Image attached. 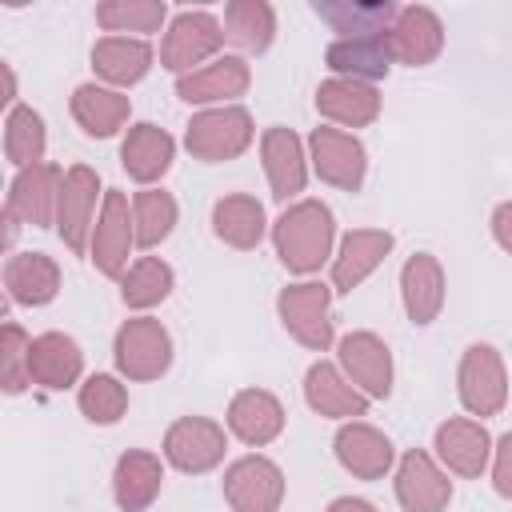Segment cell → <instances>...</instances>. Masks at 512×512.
Returning a JSON list of instances; mask_svg holds the SVG:
<instances>
[{
	"label": "cell",
	"mask_w": 512,
	"mask_h": 512,
	"mask_svg": "<svg viewBox=\"0 0 512 512\" xmlns=\"http://www.w3.org/2000/svg\"><path fill=\"white\" fill-rule=\"evenodd\" d=\"M324 64L344 76V80H380L388 76V68L396 64L392 60V48H388V32L384 36H348V40H332L324 48Z\"/></svg>",
	"instance_id": "obj_26"
},
{
	"label": "cell",
	"mask_w": 512,
	"mask_h": 512,
	"mask_svg": "<svg viewBox=\"0 0 512 512\" xmlns=\"http://www.w3.org/2000/svg\"><path fill=\"white\" fill-rule=\"evenodd\" d=\"M304 400L316 416H328V420L368 416V396L340 372V364H328V360H316L304 372Z\"/></svg>",
	"instance_id": "obj_17"
},
{
	"label": "cell",
	"mask_w": 512,
	"mask_h": 512,
	"mask_svg": "<svg viewBox=\"0 0 512 512\" xmlns=\"http://www.w3.org/2000/svg\"><path fill=\"white\" fill-rule=\"evenodd\" d=\"M400 300L412 324H432L444 308V268L432 252H416L400 268Z\"/></svg>",
	"instance_id": "obj_24"
},
{
	"label": "cell",
	"mask_w": 512,
	"mask_h": 512,
	"mask_svg": "<svg viewBox=\"0 0 512 512\" xmlns=\"http://www.w3.org/2000/svg\"><path fill=\"white\" fill-rule=\"evenodd\" d=\"M172 156H176V140L148 120L132 124L120 144V164L136 184H156L172 168Z\"/></svg>",
	"instance_id": "obj_27"
},
{
	"label": "cell",
	"mask_w": 512,
	"mask_h": 512,
	"mask_svg": "<svg viewBox=\"0 0 512 512\" xmlns=\"http://www.w3.org/2000/svg\"><path fill=\"white\" fill-rule=\"evenodd\" d=\"M332 448H336L340 468L352 472L356 480H380V476H388V468H392V460H396L392 440H388L380 428L364 424V420L340 424Z\"/></svg>",
	"instance_id": "obj_18"
},
{
	"label": "cell",
	"mask_w": 512,
	"mask_h": 512,
	"mask_svg": "<svg viewBox=\"0 0 512 512\" xmlns=\"http://www.w3.org/2000/svg\"><path fill=\"white\" fill-rule=\"evenodd\" d=\"M92 68H96V76L104 84L132 88L152 68V44L140 40V36H104L92 48Z\"/></svg>",
	"instance_id": "obj_30"
},
{
	"label": "cell",
	"mask_w": 512,
	"mask_h": 512,
	"mask_svg": "<svg viewBox=\"0 0 512 512\" xmlns=\"http://www.w3.org/2000/svg\"><path fill=\"white\" fill-rule=\"evenodd\" d=\"M136 244V220H132V204L120 188L104 192L96 228H92V244H88V260L96 264V272H104L108 280H124L128 272V252Z\"/></svg>",
	"instance_id": "obj_6"
},
{
	"label": "cell",
	"mask_w": 512,
	"mask_h": 512,
	"mask_svg": "<svg viewBox=\"0 0 512 512\" xmlns=\"http://www.w3.org/2000/svg\"><path fill=\"white\" fill-rule=\"evenodd\" d=\"M492 444L496 440L488 436V428L480 420H468V416L444 420L436 428V440H432L436 460L456 476H480L492 460Z\"/></svg>",
	"instance_id": "obj_15"
},
{
	"label": "cell",
	"mask_w": 512,
	"mask_h": 512,
	"mask_svg": "<svg viewBox=\"0 0 512 512\" xmlns=\"http://www.w3.org/2000/svg\"><path fill=\"white\" fill-rule=\"evenodd\" d=\"M328 512H376V508L368 500H360V496H336L328 504Z\"/></svg>",
	"instance_id": "obj_43"
},
{
	"label": "cell",
	"mask_w": 512,
	"mask_h": 512,
	"mask_svg": "<svg viewBox=\"0 0 512 512\" xmlns=\"http://www.w3.org/2000/svg\"><path fill=\"white\" fill-rule=\"evenodd\" d=\"M316 112L340 128H364L380 116V92H376V84L332 76L316 88Z\"/></svg>",
	"instance_id": "obj_23"
},
{
	"label": "cell",
	"mask_w": 512,
	"mask_h": 512,
	"mask_svg": "<svg viewBox=\"0 0 512 512\" xmlns=\"http://www.w3.org/2000/svg\"><path fill=\"white\" fill-rule=\"evenodd\" d=\"M128 112H132V104H128V96L116 92V88L80 84V88L72 92V116H76V124H80L88 136H100V140L116 136V132L128 124Z\"/></svg>",
	"instance_id": "obj_33"
},
{
	"label": "cell",
	"mask_w": 512,
	"mask_h": 512,
	"mask_svg": "<svg viewBox=\"0 0 512 512\" xmlns=\"http://www.w3.org/2000/svg\"><path fill=\"white\" fill-rule=\"evenodd\" d=\"M492 236H496V244L512 256V200L496 204V212H492Z\"/></svg>",
	"instance_id": "obj_42"
},
{
	"label": "cell",
	"mask_w": 512,
	"mask_h": 512,
	"mask_svg": "<svg viewBox=\"0 0 512 512\" xmlns=\"http://www.w3.org/2000/svg\"><path fill=\"white\" fill-rule=\"evenodd\" d=\"M224 500L232 512H280L284 472L268 456H240L224 472Z\"/></svg>",
	"instance_id": "obj_9"
},
{
	"label": "cell",
	"mask_w": 512,
	"mask_h": 512,
	"mask_svg": "<svg viewBox=\"0 0 512 512\" xmlns=\"http://www.w3.org/2000/svg\"><path fill=\"white\" fill-rule=\"evenodd\" d=\"M340 372L368 396V400H384L392 392V352L376 332H348L340 336Z\"/></svg>",
	"instance_id": "obj_14"
},
{
	"label": "cell",
	"mask_w": 512,
	"mask_h": 512,
	"mask_svg": "<svg viewBox=\"0 0 512 512\" xmlns=\"http://www.w3.org/2000/svg\"><path fill=\"white\" fill-rule=\"evenodd\" d=\"M76 400H80V412H84L92 424H104V428L116 424V420L128 412V388H124L116 376H108V372L88 376V380L80 384Z\"/></svg>",
	"instance_id": "obj_39"
},
{
	"label": "cell",
	"mask_w": 512,
	"mask_h": 512,
	"mask_svg": "<svg viewBox=\"0 0 512 512\" xmlns=\"http://www.w3.org/2000/svg\"><path fill=\"white\" fill-rule=\"evenodd\" d=\"M160 484H164V464H160V456H152V452H144V448H128V452L116 460L112 496H116L120 512H144V508L160 496Z\"/></svg>",
	"instance_id": "obj_28"
},
{
	"label": "cell",
	"mask_w": 512,
	"mask_h": 512,
	"mask_svg": "<svg viewBox=\"0 0 512 512\" xmlns=\"http://www.w3.org/2000/svg\"><path fill=\"white\" fill-rule=\"evenodd\" d=\"M248 84H252V72L244 64V56H216L204 68L180 76L176 80V96L184 104H220L224 108L228 100L244 96Z\"/></svg>",
	"instance_id": "obj_20"
},
{
	"label": "cell",
	"mask_w": 512,
	"mask_h": 512,
	"mask_svg": "<svg viewBox=\"0 0 512 512\" xmlns=\"http://www.w3.org/2000/svg\"><path fill=\"white\" fill-rule=\"evenodd\" d=\"M172 284H176V276H172V268L160 256H140L124 272V280H120V300L128 308H140L144 312V308H156L160 300H168Z\"/></svg>",
	"instance_id": "obj_37"
},
{
	"label": "cell",
	"mask_w": 512,
	"mask_h": 512,
	"mask_svg": "<svg viewBox=\"0 0 512 512\" xmlns=\"http://www.w3.org/2000/svg\"><path fill=\"white\" fill-rule=\"evenodd\" d=\"M396 500L404 512H444L452 500V480L436 464V456L412 448L396 464Z\"/></svg>",
	"instance_id": "obj_13"
},
{
	"label": "cell",
	"mask_w": 512,
	"mask_h": 512,
	"mask_svg": "<svg viewBox=\"0 0 512 512\" xmlns=\"http://www.w3.org/2000/svg\"><path fill=\"white\" fill-rule=\"evenodd\" d=\"M392 252V232L384 228H352L340 240V252L332 256V292H352L360 288Z\"/></svg>",
	"instance_id": "obj_21"
},
{
	"label": "cell",
	"mask_w": 512,
	"mask_h": 512,
	"mask_svg": "<svg viewBox=\"0 0 512 512\" xmlns=\"http://www.w3.org/2000/svg\"><path fill=\"white\" fill-rule=\"evenodd\" d=\"M332 240H336V220L324 200H296L272 224V248L280 264L296 276L320 272V264L332 256Z\"/></svg>",
	"instance_id": "obj_1"
},
{
	"label": "cell",
	"mask_w": 512,
	"mask_h": 512,
	"mask_svg": "<svg viewBox=\"0 0 512 512\" xmlns=\"http://www.w3.org/2000/svg\"><path fill=\"white\" fill-rule=\"evenodd\" d=\"M96 200H100V176L88 164L68 168L64 176V192H60V208H56V232L68 244V252H84L92 244V228H96Z\"/></svg>",
	"instance_id": "obj_12"
},
{
	"label": "cell",
	"mask_w": 512,
	"mask_h": 512,
	"mask_svg": "<svg viewBox=\"0 0 512 512\" xmlns=\"http://www.w3.org/2000/svg\"><path fill=\"white\" fill-rule=\"evenodd\" d=\"M228 428H232V436H240L244 444L264 448V444H272V440L284 432V408H280V400H276L272 392H264V388H244V392H236L232 404H228Z\"/></svg>",
	"instance_id": "obj_25"
},
{
	"label": "cell",
	"mask_w": 512,
	"mask_h": 512,
	"mask_svg": "<svg viewBox=\"0 0 512 512\" xmlns=\"http://www.w3.org/2000/svg\"><path fill=\"white\" fill-rule=\"evenodd\" d=\"M224 24L204 12V8H184L176 12V20L168 24L164 32V44H160V68L176 72V76H188L196 68H204V60H216L220 44H224Z\"/></svg>",
	"instance_id": "obj_3"
},
{
	"label": "cell",
	"mask_w": 512,
	"mask_h": 512,
	"mask_svg": "<svg viewBox=\"0 0 512 512\" xmlns=\"http://www.w3.org/2000/svg\"><path fill=\"white\" fill-rule=\"evenodd\" d=\"M112 360L128 380H160L172 364V336L152 316H132L112 340Z\"/></svg>",
	"instance_id": "obj_4"
},
{
	"label": "cell",
	"mask_w": 512,
	"mask_h": 512,
	"mask_svg": "<svg viewBox=\"0 0 512 512\" xmlns=\"http://www.w3.org/2000/svg\"><path fill=\"white\" fill-rule=\"evenodd\" d=\"M492 488L504 500H512V432H504L492 444Z\"/></svg>",
	"instance_id": "obj_41"
},
{
	"label": "cell",
	"mask_w": 512,
	"mask_h": 512,
	"mask_svg": "<svg viewBox=\"0 0 512 512\" xmlns=\"http://www.w3.org/2000/svg\"><path fill=\"white\" fill-rule=\"evenodd\" d=\"M388 48H392V60L396 64H408V68L432 64L440 56V48H444V24H440V16L428 4L400 8L396 24L388 32Z\"/></svg>",
	"instance_id": "obj_16"
},
{
	"label": "cell",
	"mask_w": 512,
	"mask_h": 512,
	"mask_svg": "<svg viewBox=\"0 0 512 512\" xmlns=\"http://www.w3.org/2000/svg\"><path fill=\"white\" fill-rule=\"evenodd\" d=\"M64 176L60 164H32V168H20L12 188H8V200H4V212H12L20 224H32V228H48L56 224V208H60V192H64Z\"/></svg>",
	"instance_id": "obj_11"
},
{
	"label": "cell",
	"mask_w": 512,
	"mask_h": 512,
	"mask_svg": "<svg viewBox=\"0 0 512 512\" xmlns=\"http://www.w3.org/2000/svg\"><path fill=\"white\" fill-rule=\"evenodd\" d=\"M4 288H8V300L12 304L40 308V304L56 300V292H60V268L44 252H16L4 264Z\"/></svg>",
	"instance_id": "obj_29"
},
{
	"label": "cell",
	"mask_w": 512,
	"mask_h": 512,
	"mask_svg": "<svg viewBox=\"0 0 512 512\" xmlns=\"http://www.w3.org/2000/svg\"><path fill=\"white\" fill-rule=\"evenodd\" d=\"M276 312L284 320V328L312 352H328L332 348V288L320 280H300L288 284L276 296Z\"/></svg>",
	"instance_id": "obj_5"
},
{
	"label": "cell",
	"mask_w": 512,
	"mask_h": 512,
	"mask_svg": "<svg viewBox=\"0 0 512 512\" xmlns=\"http://www.w3.org/2000/svg\"><path fill=\"white\" fill-rule=\"evenodd\" d=\"M84 372V352L64 332H40L32 340V380L40 388H72Z\"/></svg>",
	"instance_id": "obj_31"
},
{
	"label": "cell",
	"mask_w": 512,
	"mask_h": 512,
	"mask_svg": "<svg viewBox=\"0 0 512 512\" xmlns=\"http://www.w3.org/2000/svg\"><path fill=\"white\" fill-rule=\"evenodd\" d=\"M252 136H256L252 112L240 104H224V108H204L188 120L184 148L204 164H220V160H236L252 144Z\"/></svg>",
	"instance_id": "obj_2"
},
{
	"label": "cell",
	"mask_w": 512,
	"mask_h": 512,
	"mask_svg": "<svg viewBox=\"0 0 512 512\" xmlns=\"http://www.w3.org/2000/svg\"><path fill=\"white\" fill-rule=\"evenodd\" d=\"M44 144H48V132H44V120L36 108L28 104H12L8 116H4V156L12 168H32V164H44Z\"/></svg>",
	"instance_id": "obj_35"
},
{
	"label": "cell",
	"mask_w": 512,
	"mask_h": 512,
	"mask_svg": "<svg viewBox=\"0 0 512 512\" xmlns=\"http://www.w3.org/2000/svg\"><path fill=\"white\" fill-rule=\"evenodd\" d=\"M164 16H168L164 0H104V4H96V24L112 36L136 32L144 40V36L160 32Z\"/></svg>",
	"instance_id": "obj_36"
},
{
	"label": "cell",
	"mask_w": 512,
	"mask_h": 512,
	"mask_svg": "<svg viewBox=\"0 0 512 512\" xmlns=\"http://www.w3.org/2000/svg\"><path fill=\"white\" fill-rule=\"evenodd\" d=\"M0 352H4V392L16 396L32 384V336L8 320L0 332Z\"/></svg>",
	"instance_id": "obj_40"
},
{
	"label": "cell",
	"mask_w": 512,
	"mask_h": 512,
	"mask_svg": "<svg viewBox=\"0 0 512 512\" xmlns=\"http://www.w3.org/2000/svg\"><path fill=\"white\" fill-rule=\"evenodd\" d=\"M132 220H136V244L156 248L176 228V200L164 188H144L132 196Z\"/></svg>",
	"instance_id": "obj_38"
},
{
	"label": "cell",
	"mask_w": 512,
	"mask_h": 512,
	"mask_svg": "<svg viewBox=\"0 0 512 512\" xmlns=\"http://www.w3.org/2000/svg\"><path fill=\"white\" fill-rule=\"evenodd\" d=\"M456 392H460V404L480 420L496 416L508 404V372L492 344H472L464 352L456 372Z\"/></svg>",
	"instance_id": "obj_7"
},
{
	"label": "cell",
	"mask_w": 512,
	"mask_h": 512,
	"mask_svg": "<svg viewBox=\"0 0 512 512\" xmlns=\"http://www.w3.org/2000/svg\"><path fill=\"white\" fill-rule=\"evenodd\" d=\"M224 36L248 56L268 52V44L276 40L272 4L268 0H232V4H224Z\"/></svg>",
	"instance_id": "obj_34"
},
{
	"label": "cell",
	"mask_w": 512,
	"mask_h": 512,
	"mask_svg": "<svg viewBox=\"0 0 512 512\" xmlns=\"http://www.w3.org/2000/svg\"><path fill=\"white\" fill-rule=\"evenodd\" d=\"M264 228H268L264 204H260L256 196H248V192H232V196H220V200L212 204V232H216L224 244L240 248V252L256 248V244L264 240Z\"/></svg>",
	"instance_id": "obj_32"
},
{
	"label": "cell",
	"mask_w": 512,
	"mask_h": 512,
	"mask_svg": "<svg viewBox=\"0 0 512 512\" xmlns=\"http://www.w3.org/2000/svg\"><path fill=\"white\" fill-rule=\"evenodd\" d=\"M260 156H264V176L272 184V196L280 204H288L292 196L304 192L308 184V156H304V140L292 128H268L260 136Z\"/></svg>",
	"instance_id": "obj_19"
},
{
	"label": "cell",
	"mask_w": 512,
	"mask_h": 512,
	"mask_svg": "<svg viewBox=\"0 0 512 512\" xmlns=\"http://www.w3.org/2000/svg\"><path fill=\"white\" fill-rule=\"evenodd\" d=\"M224 448H228V436L216 420L208 416H180L168 432H164V460L188 476H200V472H212L220 460H224Z\"/></svg>",
	"instance_id": "obj_10"
},
{
	"label": "cell",
	"mask_w": 512,
	"mask_h": 512,
	"mask_svg": "<svg viewBox=\"0 0 512 512\" xmlns=\"http://www.w3.org/2000/svg\"><path fill=\"white\" fill-rule=\"evenodd\" d=\"M312 12L336 32V40L348 36H384L392 32L400 8L392 0H312Z\"/></svg>",
	"instance_id": "obj_22"
},
{
	"label": "cell",
	"mask_w": 512,
	"mask_h": 512,
	"mask_svg": "<svg viewBox=\"0 0 512 512\" xmlns=\"http://www.w3.org/2000/svg\"><path fill=\"white\" fill-rule=\"evenodd\" d=\"M308 160H312V172L340 188V192H360L364 184V172H368V152L364 144L344 132V128H312L308 136Z\"/></svg>",
	"instance_id": "obj_8"
}]
</instances>
